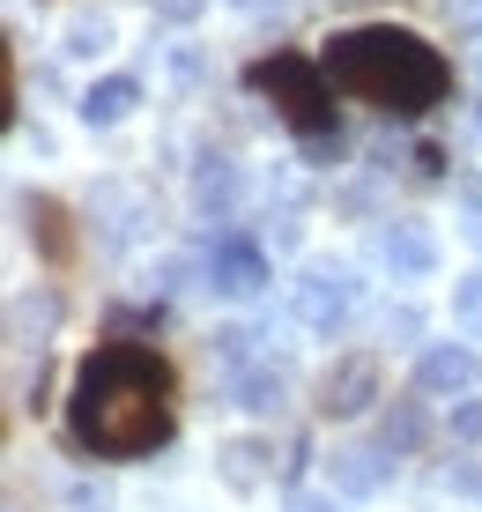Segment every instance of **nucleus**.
<instances>
[{
    "mask_svg": "<svg viewBox=\"0 0 482 512\" xmlns=\"http://www.w3.org/2000/svg\"><path fill=\"white\" fill-rule=\"evenodd\" d=\"M327 483H334V498H379V490L394 483V453H386L379 438L334 446V453H327Z\"/></svg>",
    "mask_w": 482,
    "mask_h": 512,
    "instance_id": "6e6552de",
    "label": "nucleus"
},
{
    "mask_svg": "<svg viewBox=\"0 0 482 512\" xmlns=\"http://www.w3.org/2000/svg\"><path fill=\"white\" fill-rule=\"evenodd\" d=\"M112 38H119V23L104 8H75L67 30H60V52L67 60H97V52H112Z\"/></svg>",
    "mask_w": 482,
    "mask_h": 512,
    "instance_id": "dca6fc26",
    "label": "nucleus"
},
{
    "mask_svg": "<svg viewBox=\"0 0 482 512\" xmlns=\"http://www.w3.org/2000/svg\"><path fill=\"white\" fill-rule=\"evenodd\" d=\"M379 394H386V357L379 349H342V357L319 372V416H334V423L364 416Z\"/></svg>",
    "mask_w": 482,
    "mask_h": 512,
    "instance_id": "423d86ee",
    "label": "nucleus"
},
{
    "mask_svg": "<svg viewBox=\"0 0 482 512\" xmlns=\"http://www.w3.org/2000/svg\"><path fill=\"white\" fill-rule=\"evenodd\" d=\"M52 327H60V297H52V290H23V297L8 305V342H15V349L45 342Z\"/></svg>",
    "mask_w": 482,
    "mask_h": 512,
    "instance_id": "2eb2a0df",
    "label": "nucleus"
},
{
    "mask_svg": "<svg viewBox=\"0 0 482 512\" xmlns=\"http://www.w3.org/2000/svg\"><path fill=\"white\" fill-rule=\"evenodd\" d=\"M475 82H482V45H475Z\"/></svg>",
    "mask_w": 482,
    "mask_h": 512,
    "instance_id": "a878e982",
    "label": "nucleus"
},
{
    "mask_svg": "<svg viewBox=\"0 0 482 512\" xmlns=\"http://www.w3.org/2000/svg\"><path fill=\"white\" fill-rule=\"evenodd\" d=\"M319 67L327 82L356 104L386 119H423L453 97V60L423 38V30H401V23H349L319 45Z\"/></svg>",
    "mask_w": 482,
    "mask_h": 512,
    "instance_id": "f03ea898",
    "label": "nucleus"
},
{
    "mask_svg": "<svg viewBox=\"0 0 482 512\" xmlns=\"http://www.w3.org/2000/svg\"><path fill=\"white\" fill-rule=\"evenodd\" d=\"M67 512H112V483H89V475H75V483H67Z\"/></svg>",
    "mask_w": 482,
    "mask_h": 512,
    "instance_id": "aec40b11",
    "label": "nucleus"
},
{
    "mask_svg": "<svg viewBox=\"0 0 482 512\" xmlns=\"http://www.w3.org/2000/svg\"><path fill=\"white\" fill-rule=\"evenodd\" d=\"M156 15H164V23H201L208 15V0H149Z\"/></svg>",
    "mask_w": 482,
    "mask_h": 512,
    "instance_id": "4be33fe9",
    "label": "nucleus"
},
{
    "mask_svg": "<svg viewBox=\"0 0 482 512\" xmlns=\"http://www.w3.org/2000/svg\"><path fill=\"white\" fill-rule=\"evenodd\" d=\"M475 379H482V357H475V349H460V342H431L416 357V394H453L460 401Z\"/></svg>",
    "mask_w": 482,
    "mask_h": 512,
    "instance_id": "9b49d317",
    "label": "nucleus"
},
{
    "mask_svg": "<svg viewBox=\"0 0 482 512\" xmlns=\"http://www.w3.org/2000/svg\"><path fill=\"white\" fill-rule=\"evenodd\" d=\"M371 260H379L394 282H431L438 275V260H445V245L431 223H416V216H386L379 231H371Z\"/></svg>",
    "mask_w": 482,
    "mask_h": 512,
    "instance_id": "0eeeda50",
    "label": "nucleus"
},
{
    "mask_svg": "<svg viewBox=\"0 0 482 512\" xmlns=\"http://www.w3.org/2000/svg\"><path fill=\"white\" fill-rule=\"evenodd\" d=\"M401 156H408V149H401V141H386V134H379V141H371V171H394V164H401Z\"/></svg>",
    "mask_w": 482,
    "mask_h": 512,
    "instance_id": "393cba45",
    "label": "nucleus"
},
{
    "mask_svg": "<svg viewBox=\"0 0 482 512\" xmlns=\"http://www.w3.org/2000/svg\"><path fill=\"white\" fill-rule=\"evenodd\" d=\"M267 282H275V268H267V245L253 231H216L201 245V290L230 297V305H253Z\"/></svg>",
    "mask_w": 482,
    "mask_h": 512,
    "instance_id": "39448f33",
    "label": "nucleus"
},
{
    "mask_svg": "<svg viewBox=\"0 0 482 512\" xmlns=\"http://www.w3.org/2000/svg\"><path fill=\"white\" fill-rule=\"evenodd\" d=\"M282 394H290V386H282V372L275 364H238V372H230V401H238L245 416H275L282 409Z\"/></svg>",
    "mask_w": 482,
    "mask_h": 512,
    "instance_id": "ddd939ff",
    "label": "nucleus"
},
{
    "mask_svg": "<svg viewBox=\"0 0 482 512\" xmlns=\"http://www.w3.org/2000/svg\"><path fill=\"white\" fill-rule=\"evenodd\" d=\"M445 438H460V446H482V401L460 394L453 409H445Z\"/></svg>",
    "mask_w": 482,
    "mask_h": 512,
    "instance_id": "6ab92c4d",
    "label": "nucleus"
},
{
    "mask_svg": "<svg viewBox=\"0 0 482 512\" xmlns=\"http://www.w3.org/2000/svg\"><path fill=\"white\" fill-rule=\"evenodd\" d=\"M245 90L275 104V119L297 134V149L342 134V127H334V82H327V67H319L312 52H290V45L260 52V60L245 67Z\"/></svg>",
    "mask_w": 482,
    "mask_h": 512,
    "instance_id": "7ed1b4c3",
    "label": "nucleus"
},
{
    "mask_svg": "<svg viewBox=\"0 0 482 512\" xmlns=\"http://www.w3.org/2000/svg\"><path fill=\"white\" fill-rule=\"evenodd\" d=\"M438 483L453 490V498H482V461H453V468L438 475Z\"/></svg>",
    "mask_w": 482,
    "mask_h": 512,
    "instance_id": "412c9836",
    "label": "nucleus"
},
{
    "mask_svg": "<svg viewBox=\"0 0 482 512\" xmlns=\"http://www.w3.org/2000/svg\"><path fill=\"white\" fill-rule=\"evenodd\" d=\"M134 112H141V75H104V82H89V90L75 97V119H82L89 134L127 127Z\"/></svg>",
    "mask_w": 482,
    "mask_h": 512,
    "instance_id": "9d476101",
    "label": "nucleus"
},
{
    "mask_svg": "<svg viewBox=\"0 0 482 512\" xmlns=\"http://www.w3.org/2000/svg\"><path fill=\"white\" fill-rule=\"evenodd\" d=\"M453 320L482 334V268H468V275H453Z\"/></svg>",
    "mask_w": 482,
    "mask_h": 512,
    "instance_id": "a211bd4d",
    "label": "nucleus"
},
{
    "mask_svg": "<svg viewBox=\"0 0 482 512\" xmlns=\"http://www.w3.org/2000/svg\"><path fill=\"white\" fill-rule=\"evenodd\" d=\"M356 297H364V282H356L342 260H312V268H297V282H290V320L334 342V334L349 327Z\"/></svg>",
    "mask_w": 482,
    "mask_h": 512,
    "instance_id": "20e7f679",
    "label": "nucleus"
},
{
    "mask_svg": "<svg viewBox=\"0 0 482 512\" xmlns=\"http://www.w3.org/2000/svg\"><path fill=\"white\" fill-rule=\"evenodd\" d=\"M238 193H245L238 164H201V171H193V208H201V216L230 223V208H238Z\"/></svg>",
    "mask_w": 482,
    "mask_h": 512,
    "instance_id": "f3484780",
    "label": "nucleus"
},
{
    "mask_svg": "<svg viewBox=\"0 0 482 512\" xmlns=\"http://www.w3.org/2000/svg\"><path fill=\"white\" fill-rule=\"evenodd\" d=\"M460 208H468V238L482 245V179H460Z\"/></svg>",
    "mask_w": 482,
    "mask_h": 512,
    "instance_id": "5701e85b",
    "label": "nucleus"
},
{
    "mask_svg": "<svg viewBox=\"0 0 482 512\" xmlns=\"http://www.w3.org/2000/svg\"><path fill=\"white\" fill-rule=\"evenodd\" d=\"M67 438L97 461H141L171 438V364L149 342H97L67 379Z\"/></svg>",
    "mask_w": 482,
    "mask_h": 512,
    "instance_id": "f257e3e1",
    "label": "nucleus"
},
{
    "mask_svg": "<svg viewBox=\"0 0 482 512\" xmlns=\"http://www.w3.org/2000/svg\"><path fill=\"white\" fill-rule=\"evenodd\" d=\"M267 468H275V438H223L216 446V475L230 490H260Z\"/></svg>",
    "mask_w": 482,
    "mask_h": 512,
    "instance_id": "f8f14e48",
    "label": "nucleus"
},
{
    "mask_svg": "<svg viewBox=\"0 0 482 512\" xmlns=\"http://www.w3.org/2000/svg\"><path fill=\"white\" fill-rule=\"evenodd\" d=\"M23 223H30V245H38L52 268H75L82 238H75V216H67V201H52V193H23Z\"/></svg>",
    "mask_w": 482,
    "mask_h": 512,
    "instance_id": "1a4fd4ad",
    "label": "nucleus"
},
{
    "mask_svg": "<svg viewBox=\"0 0 482 512\" xmlns=\"http://www.w3.org/2000/svg\"><path fill=\"white\" fill-rule=\"evenodd\" d=\"M290 512H342V505H334V490H297Z\"/></svg>",
    "mask_w": 482,
    "mask_h": 512,
    "instance_id": "b1692460",
    "label": "nucleus"
},
{
    "mask_svg": "<svg viewBox=\"0 0 482 512\" xmlns=\"http://www.w3.org/2000/svg\"><path fill=\"white\" fill-rule=\"evenodd\" d=\"M379 446L394 453V461H408V453L431 446V416H423V401H394V409L379 416Z\"/></svg>",
    "mask_w": 482,
    "mask_h": 512,
    "instance_id": "4468645a",
    "label": "nucleus"
}]
</instances>
